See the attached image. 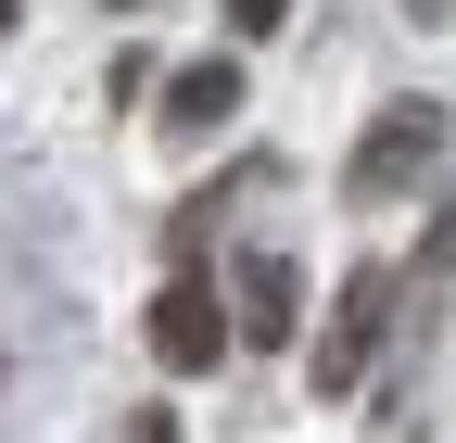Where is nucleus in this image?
<instances>
[{"instance_id":"nucleus-4","label":"nucleus","mask_w":456,"mask_h":443,"mask_svg":"<svg viewBox=\"0 0 456 443\" xmlns=\"http://www.w3.org/2000/svg\"><path fill=\"white\" fill-rule=\"evenodd\" d=\"M292 329H305V266L254 241L241 266H228V342H254V355H279V342H292Z\"/></svg>"},{"instance_id":"nucleus-10","label":"nucleus","mask_w":456,"mask_h":443,"mask_svg":"<svg viewBox=\"0 0 456 443\" xmlns=\"http://www.w3.org/2000/svg\"><path fill=\"white\" fill-rule=\"evenodd\" d=\"M114 13H140V0H114Z\"/></svg>"},{"instance_id":"nucleus-7","label":"nucleus","mask_w":456,"mask_h":443,"mask_svg":"<svg viewBox=\"0 0 456 443\" xmlns=\"http://www.w3.org/2000/svg\"><path fill=\"white\" fill-rule=\"evenodd\" d=\"M216 13H228V38H279V26H292V0H216Z\"/></svg>"},{"instance_id":"nucleus-8","label":"nucleus","mask_w":456,"mask_h":443,"mask_svg":"<svg viewBox=\"0 0 456 443\" xmlns=\"http://www.w3.org/2000/svg\"><path fill=\"white\" fill-rule=\"evenodd\" d=\"M127 443H178V418H165V406H140V418H127Z\"/></svg>"},{"instance_id":"nucleus-2","label":"nucleus","mask_w":456,"mask_h":443,"mask_svg":"<svg viewBox=\"0 0 456 443\" xmlns=\"http://www.w3.org/2000/svg\"><path fill=\"white\" fill-rule=\"evenodd\" d=\"M393 304H406V292H393L380 266H355V279H342V304H330V329H317V355H305V380H317L330 406L368 393V367H380V342H393Z\"/></svg>"},{"instance_id":"nucleus-1","label":"nucleus","mask_w":456,"mask_h":443,"mask_svg":"<svg viewBox=\"0 0 456 443\" xmlns=\"http://www.w3.org/2000/svg\"><path fill=\"white\" fill-rule=\"evenodd\" d=\"M444 101H380V115H368V140L355 152H342V203H355V215H380V203H406V190H431L444 178Z\"/></svg>"},{"instance_id":"nucleus-9","label":"nucleus","mask_w":456,"mask_h":443,"mask_svg":"<svg viewBox=\"0 0 456 443\" xmlns=\"http://www.w3.org/2000/svg\"><path fill=\"white\" fill-rule=\"evenodd\" d=\"M406 13H419V26H444V13H456V0H406Z\"/></svg>"},{"instance_id":"nucleus-3","label":"nucleus","mask_w":456,"mask_h":443,"mask_svg":"<svg viewBox=\"0 0 456 443\" xmlns=\"http://www.w3.org/2000/svg\"><path fill=\"white\" fill-rule=\"evenodd\" d=\"M140 342H152L165 380H203V367L228 355V304L191 279V266H165V292H152V317H140Z\"/></svg>"},{"instance_id":"nucleus-5","label":"nucleus","mask_w":456,"mask_h":443,"mask_svg":"<svg viewBox=\"0 0 456 443\" xmlns=\"http://www.w3.org/2000/svg\"><path fill=\"white\" fill-rule=\"evenodd\" d=\"M228 115H241V64H228V51H203V64L165 77V140H216Z\"/></svg>"},{"instance_id":"nucleus-6","label":"nucleus","mask_w":456,"mask_h":443,"mask_svg":"<svg viewBox=\"0 0 456 443\" xmlns=\"http://www.w3.org/2000/svg\"><path fill=\"white\" fill-rule=\"evenodd\" d=\"M444 279H456V203H444V215H431V241H419V266H406V292H419V304H431V292H444Z\"/></svg>"}]
</instances>
